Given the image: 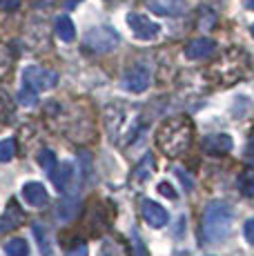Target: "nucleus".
<instances>
[{
  "instance_id": "22",
  "label": "nucleus",
  "mask_w": 254,
  "mask_h": 256,
  "mask_svg": "<svg viewBox=\"0 0 254 256\" xmlns=\"http://www.w3.org/2000/svg\"><path fill=\"white\" fill-rule=\"evenodd\" d=\"M18 100H20V105H25V107H34L36 105V100H38V96H36V90H32V87H22L20 94H18Z\"/></svg>"
},
{
  "instance_id": "24",
  "label": "nucleus",
  "mask_w": 254,
  "mask_h": 256,
  "mask_svg": "<svg viewBox=\"0 0 254 256\" xmlns=\"http://www.w3.org/2000/svg\"><path fill=\"white\" fill-rule=\"evenodd\" d=\"M34 234L40 238V252H42V256H50L52 254V250H50V243H47V238H42V230H40V225H34Z\"/></svg>"
},
{
  "instance_id": "25",
  "label": "nucleus",
  "mask_w": 254,
  "mask_h": 256,
  "mask_svg": "<svg viewBox=\"0 0 254 256\" xmlns=\"http://www.w3.org/2000/svg\"><path fill=\"white\" fill-rule=\"evenodd\" d=\"M243 234H246V240L254 248V218H248L246 225H243Z\"/></svg>"
},
{
  "instance_id": "18",
  "label": "nucleus",
  "mask_w": 254,
  "mask_h": 256,
  "mask_svg": "<svg viewBox=\"0 0 254 256\" xmlns=\"http://www.w3.org/2000/svg\"><path fill=\"white\" fill-rule=\"evenodd\" d=\"M4 252H7V256H27L29 245L22 238H12L4 243Z\"/></svg>"
},
{
  "instance_id": "4",
  "label": "nucleus",
  "mask_w": 254,
  "mask_h": 256,
  "mask_svg": "<svg viewBox=\"0 0 254 256\" xmlns=\"http://www.w3.org/2000/svg\"><path fill=\"white\" fill-rule=\"evenodd\" d=\"M118 42H120L118 32L112 29V27H105V24H102V27L90 29L87 36H85V47L90 49V52H94V54L112 52L114 47H118Z\"/></svg>"
},
{
  "instance_id": "10",
  "label": "nucleus",
  "mask_w": 254,
  "mask_h": 256,
  "mask_svg": "<svg viewBox=\"0 0 254 256\" xmlns=\"http://www.w3.org/2000/svg\"><path fill=\"white\" fill-rule=\"evenodd\" d=\"M214 49H216V42H214L212 38H194V40H190L188 47H185V56H188L190 60H203V58L212 56Z\"/></svg>"
},
{
  "instance_id": "12",
  "label": "nucleus",
  "mask_w": 254,
  "mask_h": 256,
  "mask_svg": "<svg viewBox=\"0 0 254 256\" xmlns=\"http://www.w3.org/2000/svg\"><path fill=\"white\" fill-rule=\"evenodd\" d=\"M188 0H148V7L158 16H180Z\"/></svg>"
},
{
  "instance_id": "5",
  "label": "nucleus",
  "mask_w": 254,
  "mask_h": 256,
  "mask_svg": "<svg viewBox=\"0 0 254 256\" xmlns=\"http://www.w3.org/2000/svg\"><path fill=\"white\" fill-rule=\"evenodd\" d=\"M22 80H25L27 87L36 92H47V90H54L58 85V74L54 70H47V67H38V65H32L22 72Z\"/></svg>"
},
{
  "instance_id": "17",
  "label": "nucleus",
  "mask_w": 254,
  "mask_h": 256,
  "mask_svg": "<svg viewBox=\"0 0 254 256\" xmlns=\"http://www.w3.org/2000/svg\"><path fill=\"white\" fill-rule=\"evenodd\" d=\"M238 190L243 196H254V170L248 167L238 174Z\"/></svg>"
},
{
  "instance_id": "6",
  "label": "nucleus",
  "mask_w": 254,
  "mask_h": 256,
  "mask_svg": "<svg viewBox=\"0 0 254 256\" xmlns=\"http://www.w3.org/2000/svg\"><path fill=\"white\" fill-rule=\"evenodd\" d=\"M150 82H152V76H150L148 67H143V65L130 67V70L125 72V76H123V87L127 92H132V94L145 92L150 87Z\"/></svg>"
},
{
  "instance_id": "29",
  "label": "nucleus",
  "mask_w": 254,
  "mask_h": 256,
  "mask_svg": "<svg viewBox=\"0 0 254 256\" xmlns=\"http://www.w3.org/2000/svg\"><path fill=\"white\" fill-rule=\"evenodd\" d=\"M248 7H250V9H254V0H248Z\"/></svg>"
},
{
  "instance_id": "7",
  "label": "nucleus",
  "mask_w": 254,
  "mask_h": 256,
  "mask_svg": "<svg viewBox=\"0 0 254 256\" xmlns=\"http://www.w3.org/2000/svg\"><path fill=\"white\" fill-rule=\"evenodd\" d=\"M127 24H130L132 34H134L138 40H152L160 29L154 20H150L143 14H127Z\"/></svg>"
},
{
  "instance_id": "20",
  "label": "nucleus",
  "mask_w": 254,
  "mask_h": 256,
  "mask_svg": "<svg viewBox=\"0 0 254 256\" xmlns=\"http://www.w3.org/2000/svg\"><path fill=\"white\" fill-rule=\"evenodd\" d=\"M14 156H16V140L14 138L0 140V163H9Z\"/></svg>"
},
{
  "instance_id": "26",
  "label": "nucleus",
  "mask_w": 254,
  "mask_h": 256,
  "mask_svg": "<svg viewBox=\"0 0 254 256\" xmlns=\"http://www.w3.org/2000/svg\"><path fill=\"white\" fill-rule=\"evenodd\" d=\"M158 192H160V194H163V196H168V198H172V200L178 196L176 192H174V187L170 185V183H160V185H158Z\"/></svg>"
},
{
  "instance_id": "27",
  "label": "nucleus",
  "mask_w": 254,
  "mask_h": 256,
  "mask_svg": "<svg viewBox=\"0 0 254 256\" xmlns=\"http://www.w3.org/2000/svg\"><path fill=\"white\" fill-rule=\"evenodd\" d=\"M65 256H87V245L85 243H80V245H76L74 250H70Z\"/></svg>"
},
{
  "instance_id": "9",
  "label": "nucleus",
  "mask_w": 254,
  "mask_h": 256,
  "mask_svg": "<svg viewBox=\"0 0 254 256\" xmlns=\"http://www.w3.org/2000/svg\"><path fill=\"white\" fill-rule=\"evenodd\" d=\"M25 212H22V208L16 203V200H9L7 210H4V214L0 216V234L9 232V230H16L20 228L22 223H25Z\"/></svg>"
},
{
  "instance_id": "14",
  "label": "nucleus",
  "mask_w": 254,
  "mask_h": 256,
  "mask_svg": "<svg viewBox=\"0 0 254 256\" xmlns=\"http://www.w3.org/2000/svg\"><path fill=\"white\" fill-rule=\"evenodd\" d=\"M56 34H58V38H60V40H65V42L74 40V38H76V27H74V22H72V18L58 16L56 18Z\"/></svg>"
},
{
  "instance_id": "19",
  "label": "nucleus",
  "mask_w": 254,
  "mask_h": 256,
  "mask_svg": "<svg viewBox=\"0 0 254 256\" xmlns=\"http://www.w3.org/2000/svg\"><path fill=\"white\" fill-rule=\"evenodd\" d=\"M136 174H134V180H138V183H143L145 178L150 176V172H154V158H152V154H148L143 160H140L138 165H136Z\"/></svg>"
},
{
  "instance_id": "21",
  "label": "nucleus",
  "mask_w": 254,
  "mask_h": 256,
  "mask_svg": "<svg viewBox=\"0 0 254 256\" xmlns=\"http://www.w3.org/2000/svg\"><path fill=\"white\" fill-rule=\"evenodd\" d=\"M38 163H40L42 170H47L52 174L54 170L58 167V160H56V154H54L52 150H42L40 154H38Z\"/></svg>"
},
{
  "instance_id": "31",
  "label": "nucleus",
  "mask_w": 254,
  "mask_h": 256,
  "mask_svg": "<svg viewBox=\"0 0 254 256\" xmlns=\"http://www.w3.org/2000/svg\"><path fill=\"white\" fill-rule=\"evenodd\" d=\"M250 32H252V36H254V24H252V27H250Z\"/></svg>"
},
{
  "instance_id": "16",
  "label": "nucleus",
  "mask_w": 254,
  "mask_h": 256,
  "mask_svg": "<svg viewBox=\"0 0 254 256\" xmlns=\"http://www.w3.org/2000/svg\"><path fill=\"white\" fill-rule=\"evenodd\" d=\"M50 176H52V183L58 187V192H65L67 180H70V176H72V165H58Z\"/></svg>"
},
{
  "instance_id": "8",
  "label": "nucleus",
  "mask_w": 254,
  "mask_h": 256,
  "mask_svg": "<svg viewBox=\"0 0 254 256\" xmlns=\"http://www.w3.org/2000/svg\"><path fill=\"white\" fill-rule=\"evenodd\" d=\"M140 212H143L145 223H148L150 228H154V230L165 228V225H168V220H170L165 208H160L158 203H154V200H150V198L143 200V208H140Z\"/></svg>"
},
{
  "instance_id": "28",
  "label": "nucleus",
  "mask_w": 254,
  "mask_h": 256,
  "mask_svg": "<svg viewBox=\"0 0 254 256\" xmlns=\"http://www.w3.org/2000/svg\"><path fill=\"white\" fill-rule=\"evenodd\" d=\"M18 2H20V0H0V7L2 9H14V7H18Z\"/></svg>"
},
{
  "instance_id": "13",
  "label": "nucleus",
  "mask_w": 254,
  "mask_h": 256,
  "mask_svg": "<svg viewBox=\"0 0 254 256\" xmlns=\"http://www.w3.org/2000/svg\"><path fill=\"white\" fill-rule=\"evenodd\" d=\"M234 147L232 142V136L228 134H212V136H205L203 138V150L208 152V154H226V152H230Z\"/></svg>"
},
{
  "instance_id": "11",
  "label": "nucleus",
  "mask_w": 254,
  "mask_h": 256,
  "mask_svg": "<svg viewBox=\"0 0 254 256\" xmlns=\"http://www.w3.org/2000/svg\"><path fill=\"white\" fill-rule=\"evenodd\" d=\"M22 196H25V200L32 205V208H45V205L50 203V194H47L45 185L36 183V180L25 183V187H22Z\"/></svg>"
},
{
  "instance_id": "23",
  "label": "nucleus",
  "mask_w": 254,
  "mask_h": 256,
  "mask_svg": "<svg viewBox=\"0 0 254 256\" xmlns=\"http://www.w3.org/2000/svg\"><path fill=\"white\" fill-rule=\"evenodd\" d=\"M9 65H12V58H9L7 49H4V47H0V78H2L4 74L9 72Z\"/></svg>"
},
{
  "instance_id": "30",
  "label": "nucleus",
  "mask_w": 254,
  "mask_h": 256,
  "mask_svg": "<svg viewBox=\"0 0 254 256\" xmlns=\"http://www.w3.org/2000/svg\"><path fill=\"white\" fill-rule=\"evenodd\" d=\"M76 2H80V0H70V7H74Z\"/></svg>"
},
{
  "instance_id": "1",
  "label": "nucleus",
  "mask_w": 254,
  "mask_h": 256,
  "mask_svg": "<svg viewBox=\"0 0 254 256\" xmlns=\"http://www.w3.org/2000/svg\"><path fill=\"white\" fill-rule=\"evenodd\" d=\"M194 140V125L190 118L185 116H174L168 118L156 132V145L170 158L183 156L190 150Z\"/></svg>"
},
{
  "instance_id": "3",
  "label": "nucleus",
  "mask_w": 254,
  "mask_h": 256,
  "mask_svg": "<svg viewBox=\"0 0 254 256\" xmlns=\"http://www.w3.org/2000/svg\"><path fill=\"white\" fill-rule=\"evenodd\" d=\"M248 70H250V62H248V56L243 52H230L223 58H218L214 62L210 76L214 78L221 85H234L236 80L246 78Z\"/></svg>"
},
{
  "instance_id": "15",
  "label": "nucleus",
  "mask_w": 254,
  "mask_h": 256,
  "mask_svg": "<svg viewBox=\"0 0 254 256\" xmlns=\"http://www.w3.org/2000/svg\"><path fill=\"white\" fill-rule=\"evenodd\" d=\"M16 116V102L12 100V96L4 92H0V122L9 125Z\"/></svg>"
},
{
  "instance_id": "2",
  "label": "nucleus",
  "mask_w": 254,
  "mask_h": 256,
  "mask_svg": "<svg viewBox=\"0 0 254 256\" xmlns=\"http://www.w3.org/2000/svg\"><path fill=\"white\" fill-rule=\"evenodd\" d=\"M234 220V212L223 200H212L203 212V236L210 243H218L230 234Z\"/></svg>"
}]
</instances>
